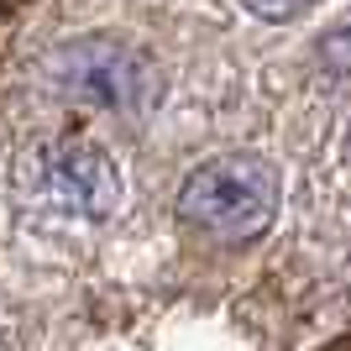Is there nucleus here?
<instances>
[{
	"label": "nucleus",
	"mask_w": 351,
	"mask_h": 351,
	"mask_svg": "<svg viewBox=\"0 0 351 351\" xmlns=\"http://www.w3.org/2000/svg\"><path fill=\"white\" fill-rule=\"evenodd\" d=\"M252 16H263V21H289V16H299V11H309L315 0H241Z\"/></svg>",
	"instance_id": "39448f33"
},
{
	"label": "nucleus",
	"mask_w": 351,
	"mask_h": 351,
	"mask_svg": "<svg viewBox=\"0 0 351 351\" xmlns=\"http://www.w3.org/2000/svg\"><path fill=\"white\" fill-rule=\"evenodd\" d=\"M320 63L330 73H351V21H341L320 37Z\"/></svg>",
	"instance_id": "20e7f679"
},
{
	"label": "nucleus",
	"mask_w": 351,
	"mask_h": 351,
	"mask_svg": "<svg viewBox=\"0 0 351 351\" xmlns=\"http://www.w3.org/2000/svg\"><path fill=\"white\" fill-rule=\"evenodd\" d=\"M273 210H278V173L273 162L252 152H226V158L199 162L178 189V220L220 241H247L267 231Z\"/></svg>",
	"instance_id": "f257e3e1"
},
{
	"label": "nucleus",
	"mask_w": 351,
	"mask_h": 351,
	"mask_svg": "<svg viewBox=\"0 0 351 351\" xmlns=\"http://www.w3.org/2000/svg\"><path fill=\"white\" fill-rule=\"evenodd\" d=\"M11 5H16V0H0V16H5V11H11Z\"/></svg>",
	"instance_id": "0eeeda50"
},
{
	"label": "nucleus",
	"mask_w": 351,
	"mask_h": 351,
	"mask_svg": "<svg viewBox=\"0 0 351 351\" xmlns=\"http://www.w3.org/2000/svg\"><path fill=\"white\" fill-rule=\"evenodd\" d=\"M325 351H351V336H346V341H336V346H325Z\"/></svg>",
	"instance_id": "423d86ee"
},
{
	"label": "nucleus",
	"mask_w": 351,
	"mask_h": 351,
	"mask_svg": "<svg viewBox=\"0 0 351 351\" xmlns=\"http://www.w3.org/2000/svg\"><path fill=\"white\" fill-rule=\"evenodd\" d=\"M47 79L63 95H73V100L105 105V110H121V116H142L162 95L158 63L147 58V53H136V47H126V43H110V37L63 43L47 58Z\"/></svg>",
	"instance_id": "f03ea898"
},
{
	"label": "nucleus",
	"mask_w": 351,
	"mask_h": 351,
	"mask_svg": "<svg viewBox=\"0 0 351 351\" xmlns=\"http://www.w3.org/2000/svg\"><path fill=\"white\" fill-rule=\"evenodd\" d=\"M37 184L63 215L105 220L121 205V173L100 147L89 142H47L37 152Z\"/></svg>",
	"instance_id": "7ed1b4c3"
}]
</instances>
